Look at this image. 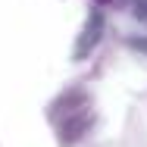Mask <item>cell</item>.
I'll use <instances>...</instances> for the list:
<instances>
[{
  "instance_id": "cell-2",
  "label": "cell",
  "mask_w": 147,
  "mask_h": 147,
  "mask_svg": "<svg viewBox=\"0 0 147 147\" xmlns=\"http://www.w3.org/2000/svg\"><path fill=\"white\" fill-rule=\"evenodd\" d=\"M100 34H103V16H100V9H94L88 19V25L82 31V38H78V44H75V59H85L97 47V41H100Z\"/></svg>"
},
{
  "instance_id": "cell-1",
  "label": "cell",
  "mask_w": 147,
  "mask_h": 147,
  "mask_svg": "<svg viewBox=\"0 0 147 147\" xmlns=\"http://www.w3.org/2000/svg\"><path fill=\"white\" fill-rule=\"evenodd\" d=\"M88 128H91V110L88 107H82L75 113H66V122L59 125V141L63 144H75Z\"/></svg>"
},
{
  "instance_id": "cell-3",
  "label": "cell",
  "mask_w": 147,
  "mask_h": 147,
  "mask_svg": "<svg viewBox=\"0 0 147 147\" xmlns=\"http://www.w3.org/2000/svg\"><path fill=\"white\" fill-rule=\"evenodd\" d=\"M131 47H138V50H147V41H138V38H131Z\"/></svg>"
}]
</instances>
